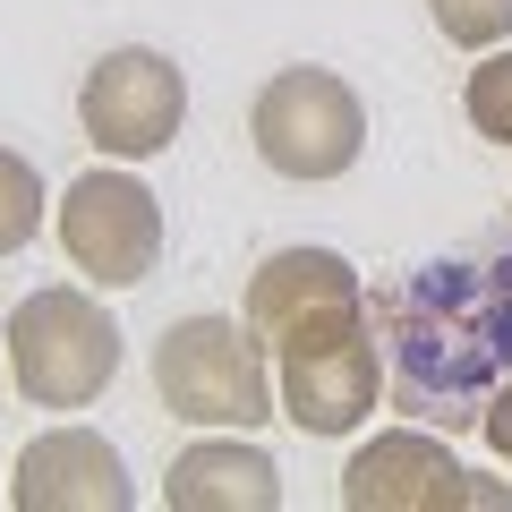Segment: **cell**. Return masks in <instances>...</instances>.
<instances>
[{"instance_id":"obj_13","label":"cell","mask_w":512,"mask_h":512,"mask_svg":"<svg viewBox=\"0 0 512 512\" xmlns=\"http://www.w3.org/2000/svg\"><path fill=\"white\" fill-rule=\"evenodd\" d=\"M427 18H436V35L461 43V52L512 43V0H427Z\"/></svg>"},{"instance_id":"obj_2","label":"cell","mask_w":512,"mask_h":512,"mask_svg":"<svg viewBox=\"0 0 512 512\" xmlns=\"http://www.w3.org/2000/svg\"><path fill=\"white\" fill-rule=\"evenodd\" d=\"M248 333L282 376V419L299 436H350L384 402V342L359 299L350 256L333 248H274L248 274Z\"/></svg>"},{"instance_id":"obj_4","label":"cell","mask_w":512,"mask_h":512,"mask_svg":"<svg viewBox=\"0 0 512 512\" xmlns=\"http://www.w3.org/2000/svg\"><path fill=\"white\" fill-rule=\"evenodd\" d=\"M111 376H120V325L103 299L52 282L9 308V384L35 410H86Z\"/></svg>"},{"instance_id":"obj_8","label":"cell","mask_w":512,"mask_h":512,"mask_svg":"<svg viewBox=\"0 0 512 512\" xmlns=\"http://www.w3.org/2000/svg\"><path fill=\"white\" fill-rule=\"evenodd\" d=\"M77 120H86L94 154H111V163H154L188 128V77L163 52H146V43H120V52H103L86 69Z\"/></svg>"},{"instance_id":"obj_10","label":"cell","mask_w":512,"mask_h":512,"mask_svg":"<svg viewBox=\"0 0 512 512\" xmlns=\"http://www.w3.org/2000/svg\"><path fill=\"white\" fill-rule=\"evenodd\" d=\"M163 504L171 512H282V470L256 453L248 436L205 427V444H188L163 470Z\"/></svg>"},{"instance_id":"obj_11","label":"cell","mask_w":512,"mask_h":512,"mask_svg":"<svg viewBox=\"0 0 512 512\" xmlns=\"http://www.w3.org/2000/svg\"><path fill=\"white\" fill-rule=\"evenodd\" d=\"M461 111L487 146H512V52H478V69L461 77Z\"/></svg>"},{"instance_id":"obj_9","label":"cell","mask_w":512,"mask_h":512,"mask_svg":"<svg viewBox=\"0 0 512 512\" xmlns=\"http://www.w3.org/2000/svg\"><path fill=\"white\" fill-rule=\"evenodd\" d=\"M9 504L18 512H128L137 487H128V461L111 436H94V427H43L18 453V470H9Z\"/></svg>"},{"instance_id":"obj_7","label":"cell","mask_w":512,"mask_h":512,"mask_svg":"<svg viewBox=\"0 0 512 512\" xmlns=\"http://www.w3.org/2000/svg\"><path fill=\"white\" fill-rule=\"evenodd\" d=\"M60 248L86 282L103 291H128L163 265V205L137 171L103 163V171H77L69 197H60Z\"/></svg>"},{"instance_id":"obj_5","label":"cell","mask_w":512,"mask_h":512,"mask_svg":"<svg viewBox=\"0 0 512 512\" xmlns=\"http://www.w3.org/2000/svg\"><path fill=\"white\" fill-rule=\"evenodd\" d=\"M248 137H256L265 171H282L299 188H325L367 154V103L342 69H274L256 86Z\"/></svg>"},{"instance_id":"obj_14","label":"cell","mask_w":512,"mask_h":512,"mask_svg":"<svg viewBox=\"0 0 512 512\" xmlns=\"http://www.w3.org/2000/svg\"><path fill=\"white\" fill-rule=\"evenodd\" d=\"M478 427H487V444H495V453L512 461V376L495 384V402H487V419H478Z\"/></svg>"},{"instance_id":"obj_6","label":"cell","mask_w":512,"mask_h":512,"mask_svg":"<svg viewBox=\"0 0 512 512\" xmlns=\"http://www.w3.org/2000/svg\"><path fill=\"white\" fill-rule=\"evenodd\" d=\"M342 512H512V487H487L453 461L444 427H384L350 453Z\"/></svg>"},{"instance_id":"obj_15","label":"cell","mask_w":512,"mask_h":512,"mask_svg":"<svg viewBox=\"0 0 512 512\" xmlns=\"http://www.w3.org/2000/svg\"><path fill=\"white\" fill-rule=\"evenodd\" d=\"M0 384H9V359H0Z\"/></svg>"},{"instance_id":"obj_3","label":"cell","mask_w":512,"mask_h":512,"mask_svg":"<svg viewBox=\"0 0 512 512\" xmlns=\"http://www.w3.org/2000/svg\"><path fill=\"white\" fill-rule=\"evenodd\" d=\"M154 393L180 427H265L282 419L274 402V359L248 325L231 316H180V325L154 342Z\"/></svg>"},{"instance_id":"obj_1","label":"cell","mask_w":512,"mask_h":512,"mask_svg":"<svg viewBox=\"0 0 512 512\" xmlns=\"http://www.w3.org/2000/svg\"><path fill=\"white\" fill-rule=\"evenodd\" d=\"M384 342V393L419 427H461L487 419L495 384L512 376V222L453 239L419 256L367 299Z\"/></svg>"},{"instance_id":"obj_12","label":"cell","mask_w":512,"mask_h":512,"mask_svg":"<svg viewBox=\"0 0 512 512\" xmlns=\"http://www.w3.org/2000/svg\"><path fill=\"white\" fill-rule=\"evenodd\" d=\"M43 231V171L0 146V256H18Z\"/></svg>"}]
</instances>
